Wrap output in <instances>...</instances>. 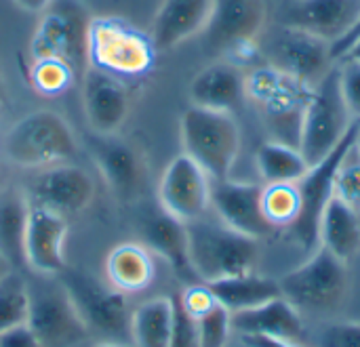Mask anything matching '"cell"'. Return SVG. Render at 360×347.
I'll return each instance as SVG.
<instances>
[{"label": "cell", "mask_w": 360, "mask_h": 347, "mask_svg": "<svg viewBox=\"0 0 360 347\" xmlns=\"http://www.w3.org/2000/svg\"><path fill=\"white\" fill-rule=\"evenodd\" d=\"M190 266L200 282H215L253 272L259 255L257 238L245 236L226 223H211L202 217L186 223Z\"/></svg>", "instance_id": "cell-1"}, {"label": "cell", "mask_w": 360, "mask_h": 347, "mask_svg": "<svg viewBox=\"0 0 360 347\" xmlns=\"http://www.w3.org/2000/svg\"><path fill=\"white\" fill-rule=\"evenodd\" d=\"M6 158L23 169H46L72 162L78 141L65 118L51 110H36L17 120L4 137Z\"/></svg>", "instance_id": "cell-2"}, {"label": "cell", "mask_w": 360, "mask_h": 347, "mask_svg": "<svg viewBox=\"0 0 360 347\" xmlns=\"http://www.w3.org/2000/svg\"><path fill=\"white\" fill-rule=\"evenodd\" d=\"M181 145L211 181L230 177L240 150V129L232 114L190 105L181 116Z\"/></svg>", "instance_id": "cell-3"}, {"label": "cell", "mask_w": 360, "mask_h": 347, "mask_svg": "<svg viewBox=\"0 0 360 347\" xmlns=\"http://www.w3.org/2000/svg\"><path fill=\"white\" fill-rule=\"evenodd\" d=\"M89 11L78 0H53L32 34V59H59L78 80L89 67Z\"/></svg>", "instance_id": "cell-4"}, {"label": "cell", "mask_w": 360, "mask_h": 347, "mask_svg": "<svg viewBox=\"0 0 360 347\" xmlns=\"http://www.w3.org/2000/svg\"><path fill=\"white\" fill-rule=\"evenodd\" d=\"M156 48L148 34L122 17H93L89 25V65L112 76H146L156 59Z\"/></svg>", "instance_id": "cell-5"}, {"label": "cell", "mask_w": 360, "mask_h": 347, "mask_svg": "<svg viewBox=\"0 0 360 347\" xmlns=\"http://www.w3.org/2000/svg\"><path fill=\"white\" fill-rule=\"evenodd\" d=\"M354 120L356 118H352L342 95L340 72L335 63L327 72V76L312 89V95L306 105L300 152L304 154L308 164L312 166L321 162L331 150H335Z\"/></svg>", "instance_id": "cell-6"}, {"label": "cell", "mask_w": 360, "mask_h": 347, "mask_svg": "<svg viewBox=\"0 0 360 347\" xmlns=\"http://www.w3.org/2000/svg\"><path fill=\"white\" fill-rule=\"evenodd\" d=\"M283 297L300 312H331L342 306L350 289L348 263L325 247L278 282Z\"/></svg>", "instance_id": "cell-7"}, {"label": "cell", "mask_w": 360, "mask_h": 347, "mask_svg": "<svg viewBox=\"0 0 360 347\" xmlns=\"http://www.w3.org/2000/svg\"><path fill=\"white\" fill-rule=\"evenodd\" d=\"M266 0H213L209 23L202 32L205 48L215 57L245 59L266 25Z\"/></svg>", "instance_id": "cell-8"}, {"label": "cell", "mask_w": 360, "mask_h": 347, "mask_svg": "<svg viewBox=\"0 0 360 347\" xmlns=\"http://www.w3.org/2000/svg\"><path fill=\"white\" fill-rule=\"evenodd\" d=\"M359 126L360 118H356L352 122V126L348 129L346 137L340 141V145L335 150H331L321 162L312 164L306 171V175L295 181L297 194H300V213H297L295 221L291 223L289 232L308 251L319 244V225H321V217H323L329 200L333 198L335 171H338L344 154L348 152V148L354 143Z\"/></svg>", "instance_id": "cell-9"}, {"label": "cell", "mask_w": 360, "mask_h": 347, "mask_svg": "<svg viewBox=\"0 0 360 347\" xmlns=\"http://www.w3.org/2000/svg\"><path fill=\"white\" fill-rule=\"evenodd\" d=\"M57 278L68 291L89 331L112 337H122L129 333L131 314L124 293L116 291L110 282H101L93 274L70 266Z\"/></svg>", "instance_id": "cell-10"}, {"label": "cell", "mask_w": 360, "mask_h": 347, "mask_svg": "<svg viewBox=\"0 0 360 347\" xmlns=\"http://www.w3.org/2000/svg\"><path fill=\"white\" fill-rule=\"evenodd\" d=\"M27 327L40 347H78L89 337V327L59 278L44 280L36 289L30 287Z\"/></svg>", "instance_id": "cell-11"}, {"label": "cell", "mask_w": 360, "mask_h": 347, "mask_svg": "<svg viewBox=\"0 0 360 347\" xmlns=\"http://www.w3.org/2000/svg\"><path fill=\"white\" fill-rule=\"evenodd\" d=\"M268 65L314 89L335 65V61L331 59L329 42L283 25L281 32L270 38Z\"/></svg>", "instance_id": "cell-12"}, {"label": "cell", "mask_w": 360, "mask_h": 347, "mask_svg": "<svg viewBox=\"0 0 360 347\" xmlns=\"http://www.w3.org/2000/svg\"><path fill=\"white\" fill-rule=\"evenodd\" d=\"M158 204L184 223L205 217L211 207L209 175L190 156H175L158 181Z\"/></svg>", "instance_id": "cell-13"}, {"label": "cell", "mask_w": 360, "mask_h": 347, "mask_svg": "<svg viewBox=\"0 0 360 347\" xmlns=\"http://www.w3.org/2000/svg\"><path fill=\"white\" fill-rule=\"evenodd\" d=\"M95 196V181L91 175L72 164H53L42 169L30 183L27 198L32 204L46 207L59 215H72L84 211Z\"/></svg>", "instance_id": "cell-14"}, {"label": "cell", "mask_w": 360, "mask_h": 347, "mask_svg": "<svg viewBox=\"0 0 360 347\" xmlns=\"http://www.w3.org/2000/svg\"><path fill=\"white\" fill-rule=\"evenodd\" d=\"M91 156L112 194L122 202L139 198L146 183V164L141 154L116 135H93L89 141Z\"/></svg>", "instance_id": "cell-15"}, {"label": "cell", "mask_w": 360, "mask_h": 347, "mask_svg": "<svg viewBox=\"0 0 360 347\" xmlns=\"http://www.w3.org/2000/svg\"><path fill=\"white\" fill-rule=\"evenodd\" d=\"M262 194L264 185L230 181L228 177L211 185V207L221 223L259 240L278 232L264 215Z\"/></svg>", "instance_id": "cell-16"}, {"label": "cell", "mask_w": 360, "mask_h": 347, "mask_svg": "<svg viewBox=\"0 0 360 347\" xmlns=\"http://www.w3.org/2000/svg\"><path fill=\"white\" fill-rule=\"evenodd\" d=\"M68 221L63 215L30 202V215L23 238L25 266L40 276H59L65 268Z\"/></svg>", "instance_id": "cell-17"}, {"label": "cell", "mask_w": 360, "mask_h": 347, "mask_svg": "<svg viewBox=\"0 0 360 347\" xmlns=\"http://www.w3.org/2000/svg\"><path fill=\"white\" fill-rule=\"evenodd\" d=\"M80 84L82 110L91 131L97 135H116L131 110V97L124 82L118 76L89 65Z\"/></svg>", "instance_id": "cell-18"}, {"label": "cell", "mask_w": 360, "mask_h": 347, "mask_svg": "<svg viewBox=\"0 0 360 347\" xmlns=\"http://www.w3.org/2000/svg\"><path fill=\"white\" fill-rule=\"evenodd\" d=\"M360 15V0H295L285 8L283 25L312 34L331 46L342 40Z\"/></svg>", "instance_id": "cell-19"}, {"label": "cell", "mask_w": 360, "mask_h": 347, "mask_svg": "<svg viewBox=\"0 0 360 347\" xmlns=\"http://www.w3.org/2000/svg\"><path fill=\"white\" fill-rule=\"evenodd\" d=\"M139 236L141 244L152 255H160L179 278L198 280L190 266L188 232L184 221L169 215L160 204L143 207L139 213Z\"/></svg>", "instance_id": "cell-20"}, {"label": "cell", "mask_w": 360, "mask_h": 347, "mask_svg": "<svg viewBox=\"0 0 360 347\" xmlns=\"http://www.w3.org/2000/svg\"><path fill=\"white\" fill-rule=\"evenodd\" d=\"M188 95L196 107L232 114L247 99V74L238 63L219 59L192 78Z\"/></svg>", "instance_id": "cell-21"}, {"label": "cell", "mask_w": 360, "mask_h": 347, "mask_svg": "<svg viewBox=\"0 0 360 347\" xmlns=\"http://www.w3.org/2000/svg\"><path fill=\"white\" fill-rule=\"evenodd\" d=\"M213 11V0H162L150 25V40L158 53L205 32Z\"/></svg>", "instance_id": "cell-22"}, {"label": "cell", "mask_w": 360, "mask_h": 347, "mask_svg": "<svg viewBox=\"0 0 360 347\" xmlns=\"http://www.w3.org/2000/svg\"><path fill=\"white\" fill-rule=\"evenodd\" d=\"M232 331L240 335H262V337H278V339L295 341L297 337H302L304 322H302V312L295 310L281 295L253 310L232 314Z\"/></svg>", "instance_id": "cell-23"}, {"label": "cell", "mask_w": 360, "mask_h": 347, "mask_svg": "<svg viewBox=\"0 0 360 347\" xmlns=\"http://www.w3.org/2000/svg\"><path fill=\"white\" fill-rule=\"evenodd\" d=\"M105 278L124 295L146 291L154 280L152 253L141 242H122L114 247L105 257Z\"/></svg>", "instance_id": "cell-24"}, {"label": "cell", "mask_w": 360, "mask_h": 347, "mask_svg": "<svg viewBox=\"0 0 360 347\" xmlns=\"http://www.w3.org/2000/svg\"><path fill=\"white\" fill-rule=\"evenodd\" d=\"M319 242L342 261L360 253V213L340 198H331L319 225Z\"/></svg>", "instance_id": "cell-25"}, {"label": "cell", "mask_w": 360, "mask_h": 347, "mask_svg": "<svg viewBox=\"0 0 360 347\" xmlns=\"http://www.w3.org/2000/svg\"><path fill=\"white\" fill-rule=\"evenodd\" d=\"M217 303H221L230 314H238L245 310H253L257 306H264L276 297H281V287L276 280L257 276L253 272L221 278L215 282H205Z\"/></svg>", "instance_id": "cell-26"}, {"label": "cell", "mask_w": 360, "mask_h": 347, "mask_svg": "<svg viewBox=\"0 0 360 347\" xmlns=\"http://www.w3.org/2000/svg\"><path fill=\"white\" fill-rule=\"evenodd\" d=\"M30 215V198L23 190L0 192V255L13 266L25 263L23 238Z\"/></svg>", "instance_id": "cell-27"}, {"label": "cell", "mask_w": 360, "mask_h": 347, "mask_svg": "<svg viewBox=\"0 0 360 347\" xmlns=\"http://www.w3.org/2000/svg\"><path fill=\"white\" fill-rule=\"evenodd\" d=\"M173 329V299L154 297L131 312L129 335L135 347H169Z\"/></svg>", "instance_id": "cell-28"}, {"label": "cell", "mask_w": 360, "mask_h": 347, "mask_svg": "<svg viewBox=\"0 0 360 347\" xmlns=\"http://www.w3.org/2000/svg\"><path fill=\"white\" fill-rule=\"evenodd\" d=\"M308 169V160L293 145L272 139L257 150V171L264 183H295Z\"/></svg>", "instance_id": "cell-29"}, {"label": "cell", "mask_w": 360, "mask_h": 347, "mask_svg": "<svg viewBox=\"0 0 360 347\" xmlns=\"http://www.w3.org/2000/svg\"><path fill=\"white\" fill-rule=\"evenodd\" d=\"M30 316V284L17 270L0 276V333L25 325Z\"/></svg>", "instance_id": "cell-30"}, {"label": "cell", "mask_w": 360, "mask_h": 347, "mask_svg": "<svg viewBox=\"0 0 360 347\" xmlns=\"http://www.w3.org/2000/svg\"><path fill=\"white\" fill-rule=\"evenodd\" d=\"M266 219L276 230H289L300 213V194L295 183H266L262 194Z\"/></svg>", "instance_id": "cell-31"}, {"label": "cell", "mask_w": 360, "mask_h": 347, "mask_svg": "<svg viewBox=\"0 0 360 347\" xmlns=\"http://www.w3.org/2000/svg\"><path fill=\"white\" fill-rule=\"evenodd\" d=\"M80 82L78 76L59 59H32L30 84L42 95H59L72 84Z\"/></svg>", "instance_id": "cell-32"}, {"label": "cell", "mask_w": 360, "mask_h": 347, "mask_svg": "<svg viewBox=\"0 0 360 347\" xmlns=\"http://www.w3.org/2000/svg\"><path fill=\"white\" fill-rule=\"evenodd\" d=\"M333 196L350 204L360 213V152L352 143L344 154L335 179H333Z\"/></svg>", "instance_id": "cell-33"}, {"label": "cell", "mask_w": 360, "mask_h": 347, "mask_svg": "<svg viewBox=\"0 0 360 347\" xmlns=\"http://www.w3.org/2000/svg\"><path fill=\"white\" fill-rule=\"evenodd\" d=\"M194 320L200 347H228V339L232 333V314L221 303H215L209 312Z\"/></svg>", "instance_id": "cell-34"}, {"label": "cell", "mask_w": 360, "mask_h": 347, "mask_svg": "<svg viewBox=\"0 0 360 347\" xmlns=\"http://www.w3.org/2000/svg\"><path fill=\"white\" fill-rule=\"evenodd\" d=\"M173 329L169 347H200L196 320L184 308L179 295H173Z\"/></svg>", "instance_id": "cell-35"}, {"label": "cell", "mask_w": 360, "mask_h": 347, "mask_svg": "<svg viewBox=\"0 0 360 347\" xmlns=\"http://www.w3.org/2000/svg\"><path fill=\"white\" fill-rule=\"evenodd\" d=\"M338 72H340V86H342L346 105L352 118H360V61L348 59V57L340 59Z\"/></svg>", "instance_id": "cell-36"}, {"label": "cell", "mask_w": 360, "mask_h": 347, "mask_svg": "<svg viewBox=\"0 0 360 347\" xmlns=\"http://www.w3.org/2000/svg\"><path fill=\"white\" fill-rule=\"evenodd\" d=\"M179 299L192 318L202 316L205 312H209L217 303V299L213 297L211 289L205 282L202 284H190L184 293H179Z\"/></svg>", "instance_id": "cell-37"}, {"label": "cell", "mask_w": 360, "mask_h": 347, "mask_svg": "<svg viewBox=\"0 0 360 347\" xmlns=\"http://www.w3.org/2000/svg\"><path fill=\"white\" fill-rule=\"evenodd\" d=\"M321 347H360V322L333 325L323 333Z\"/></svg>", "instance_id": "cell-38"}, {"label": "cell", "mask_w": 360, "mask_h": 347, "mask_svg": "<svg viewBox=\"0 0 360 347\" xmlns=\"http://www.w3.org/2000/svg\"><path fill=\"white\" fill-rule=\"evenodd\" d=\"M0 347H40V341L25 322L0 333Z\"/></svg>", "instance_id": "cell-39"}, {"label": "cell", "mask_w": 360, "mask_h": 347, "mask_svg": "<svg viewBox=\"0 0 360 347\" xmlns=\"http://www.w3.org/2000/svg\"><path fill=\"white\" fill-rule=\"evenodd\" d=\"M360 40V15H359V19H356V23L350 27V32L342 38V40H338L333 46H331V59L338 63L348 51H350V46L354 44V42H359Z\"/></svg>", "instance_id": "cell-40"}, {"label": "cell", "mask_w": 360, "mask_h": 347, "mask_svg": "<svg viewBox=\"0 0 360 347\" xmlns=\"http://www.w3.org/2000/svg\"><path fill=\"white\" fill-rule=\"evenodd\" d=\"M245 347H300L291 339H278V337H262V335H243Z\"/></svg>", "instance_id": "cell-41"}, {"label": "cell", "mask_w": 360, "mask_h": 347, "mask_svg": "<svg viewBox=\"0 0 360 347\" xmlns=\"http://www.w3.org/2000/svg\"><path fill=\"white\" fill-rule=\"evenodd\" d=\"M51 2L53 0H15V4H19L27 13H42Z\"/></svg>", "instance_id": "cell-42"}, {"label": "cell", "mask_w": 360, "mask_h": 347, "mask_svg": "<svg viewBox=\"0 0 360 347\" xmlns=\"http://www.w3.org/2000/svg\"><path fill=\"white\" fill-rule=\"evenodd\" d=\"M346 57H348V59H356V61H360V40L350 46V51H348L342 59H346Z\"/></svg>", "instance_id": "cell-43"}, {"label": "cell", "mask_w": 360, "mask_h": 347, "mask_svg": "<svg viewBox=\"0 0 360 347\" xmlns=\"http://www.w3.org/2000/svg\"><path fill=\"white\" fill-rule=\"evenodd\" d=\"M8 270H15V268H13V266H11V263H8V261H6V259L0 255V276H4Z\"/></svg>", "instance_id": "cell-44"}, {"label": "cell", "mask_w": 360, "mask_h": 347, "mask_svg": "<svg viewBox=\"0 0 360 347\" xmlns=\"http://www.w3.org/2000/svg\"><path fill=\"white\" fill-rule=\"evenodd\" d=\"M6 99V84H4V78H2V72H0V107Z\"/></svg>", "instance_id": "cell-45"}, {"label": "cell", "mask_w": 360, "mask_h": 347, "mask_svg": "<svg viewBox=\"0 0 360 347\" xmlns=\"http://www.w3.org/2000/svg\"><path fill=\"white\" fill-rule=\"evenodd\" d=\"M95 347H122L120 343H112V341H105V343H99V346Z\"/></svg>", "instance_id": "cell-46"}, {"label": "cell", "mask_w": 360, "mask_h": 347, "mask_svg": "<svg viewBox=\"0 0 360 347\" xmlns=\"http://www.w3.org/2000/svg\"><path fill=\"white\" fill-rule=\"evenodd\" d=\"M354 145H356V150L360 152V126H359V133H356V139H354Z\"/></svg>", "instance_id": "cell-47"}]
</instances>
